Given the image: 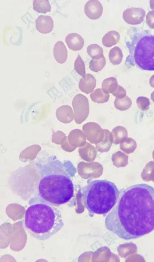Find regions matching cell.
<instances>
[{"label": "cell", "instance_id": "1", "mask_svg": "<svg viewBox=\"0 0 154 262\" xmlns=\"http://www.w3.org/2000/svg\"><path fill=\"white\" fill-rule=\"evenodd\" d=\"M106 228L120 238L136 239L154 230V188L143 183L122 190L105 219Z\"/></svg>", "mask_w": 154, "mask_h": 262}, {"label": "cell", "instance_id": "2", "mask_svg": "<svg viewBox=\"0 0 154 262\" xmlns=\"http://www.w3.org/2000/svg\"><path fill=\"white\" fill-rule=\"evenodd\" d=\"M38 168L41 177L38 193L29 202L57 207L69 202L74 195L72 179L76 172L72 162H54Z\"/></svg>", "mask_w": 154, "mask_h": 262}, {"label": "cell", "instance_id": "3", "mask_svg": "<svg viewBox=\"0 0 154 262\" xmlns=\"http://www.w3.org/2000/svg\"><path fill=\"white\" fill-rule=\"evenodd\" d=\"M26 210L24 226L29 234L39 241H45L60 231L64 223L56 207L39 202L29 204Z\"/></svg>", "mask_w": 154, "mask_h": 262}, {"label": "cell", "instance_id": "4", "mask_svg": "<svg viewBox=\"0 0 154 262\" xmlns=\"http://www.w3.org/2000/svg\"><path fill=\"white\" fill-rule=\"evenodd\" d=\"M120 192L113 182L106 180L89 182L81 190V198L89 213L104 214L110 212L116 204Z\"/></svg>", "mask_w": 154, "mask_h": 262}, {"label": "cell", "instance_id": "5", "mask_svg": "<svg viewBox=\"0 0 154 262\" xmlns=\"http://www.w3.org/2000/svg\"><path fill=\"white\" fill-rule=\"evenodd\" d=\"M126 44L130 55L128 59L143 70L154 71V34L134 27Z\"/></svg>", "mask_w": 154, "mask_h": 262}, {"label": "cell", "instance_id": "6", "mask_svg": "<svg viewBox=\"0 0 154 262\" xmlns=\"http://www.w3.org/2000/svg\"><path fill=\"white\" fill-rule=\"evenodd\" d=\"M72 105L74 111L75 122L80 124L88 118L89 112L88 100L82 94L76 95L73 99Z\"/></svg>", "mask_w": 154, "mask_h": 262}, {"label": "cell", "instance_id": "7", "mask_svg": "<svg viewBox=\"0 0 154 262\" xmlns=\"http://www.w3.org/2000/svg\"><path fill=\"white\" fill-rule=\"evenodd\" d=\"M82 129L87 140L91 143L98 144L104 138V129L95 122H90L84 124Z\"/></svg>", "mask_w": 154, "mask_h": 262}, {"label": "cell", "instance_id": "8", "mask_svg": "<svg viewBox=\"0 0 154 262\" xmlns=\"http://www.w3.org/2000/svg\"><path fill=\"white\" fill-rule=\"evenodd\" d=\"M145 14V11L142 8L131 7L124 11L123 13V17L127 23L137 25L143 21Z\"/></svg>", "mask_w": 154, "mask_h": 262}, {"label": "cell", "instance_id": "9", "mask_svg": "<svg viewBox=\"0 0 154 262\" xmlns=\"http://www.w3.org/2000/svg\"><path fill=\"white\" fill-rule=\"evenodd\" d=\"M103 7L101 4L97 0H90L87 2L84 7V12L87 17L92 20L99 18L101 16Z\"/></svg>", "mask_w": 154, "mask_h": 262}, {"label": "cell", "instance_id": "10", "mask_svg": "<svg viewBox=\"0 0 154 262\" xmlns=\"http://www.w3.org/2000/svg\"><path fill=\"white\" fill-rule=\"evenodd\" d=\"M35 27L39 32L48 33L52 31L54 27V21L50 16L42 15L36 20Z\"/></svg>", "mask_w": 154, "mask_h": 262}, {"label": "cell", "instance_id": "11", "mask_svg": "<svg viewBox=\"0 0 154 262\" xmlns=\"http://www.w3.org/2000/svg\"><path fill=\"white\" fill-rule=\"evenodd\" d=\"M56 115L59 121L65 124L70 123L74 118L72 107L67 105L59 107L56 110Z\"/></svg>", "mask_w": 154, "mask_h": 262}, {"label": "cell", "instance_id": "12", "mask_svg": "<svg viewBox=\"0 0 154 262\" xmlns=\"http://www.w3.org/2000/svg\"><path fill=\"white\" fill-rule=\"evenodd\" d=\"M96 84V80L94 76L91 74H87L85 77L81 78L79 87L82 92L88 94L94 91Z\"/></svg>", "mask_w": 154, "mask_h": 262}, {"label": "cell", "instance_id": "13", "mask_svg": "<svg viewBox=\"0 0 154 262\" xmlns=\"http://www.w3.org/2000/svg\"><path fill=\"white\" fill-rule=\"evenodd\" d=\"M65 41L68 48L74 51L82 49L84 44L82 36L76 33L69 34L66 37Z\"/></svg>", "mask_w": 154, "mask_h": 262}, {"label": "cell", "instance_id": "14", "mask_svg": "<svg viewBox=\"0 0 154 262\" xmlns=\"http://www.w3.org/2000/svg\"><path fill=\"white\" fill-rule=\"evenodd\" d=\"M84 132L79 129L72 130L67 136V140L69 144L80 146L86 143V139Z\"/></svg>", "mask_w": 154, "mask_h": 262}, {"label": "cell", "instance_id": "15", "mask_svg": "<svg viewBox=\"0 0 154 262\" xmlns=\"http://www.w3.org/2000/svg\"><path fill=\"white\" fill-rule=\"evenodd\" d=\"M67 50L64 43L61 41H57L53 48V55L56 61L59 63L65 62L67 58Z\"/></svg>", "mask_w": 154, "mask_h": 262}, {"label": "cell", "instance_id": "16", "mask_svg": "<svg viewBox=\"0 0 154 262\" xmlns=\"http://www.w3.org/2000/svg\"><path fill=\"white\" fill-rule=\"evenodd\" d=\"M111 133L113 143L116 144L122 143L128 138L127 129L121 126H118L114 128L112 130Z\"/></svg>", "mask_w": 154, "mask_h": 262}, {"label": "cell", "instance_id": "17", "mask_svg": "<svg viewBox=\"0 0 154 262\" xmlns=\"http://www.w3.org/2000/svg\"><path fill=\"white\" fill-rule=\"evenodd\" d=\"M120 39V36L118 32L115 30L110 31L103 36L102 43L104 46L109 47L116 44Z\"/></svg>", "mask_w": 154, "mask_h": 262}, {"label": "cell", "instance_id": "18", "mask_svg": "<svg viewBox=\"0 0 154 262\" xmlns=\"http://www.w3.org/2000/svg\"><path fill=\"white\" fill-rule=\"evenodd\" d=\"M118 85L117 79L110 77L104 79L102 82V89L106 94L112 93L116 90Z\"/></svg>", "mask_w": 154, "mask_h": 262}, {"label": "cell", "instance_id": "19", "mask_svg": "<svg viewBox=\"0 0 154 262\" xmlns=\"http://www.w3.org/2000/svg\"><path fill=\"white\" fill-rule=\"evenodd\" d=\"M92 101L98 103H103L107 102L109 100L110 95L106 94L102 89L97 88L90 95Z\"/></svg>", "mask_w": 154, "mask_h": 262}, {"label": "cell", "instance_id": "20", "mask_svg": "<svg viewBox=\"0 0 154 262\" xmlns=\"http://www.w3.org/2000/svg\"><path fill=\"white\" fill-rule=\"evenodd\" d=\"M104 135L103 140L99 143L96 144L99 150H104L108 149L113 142V139L111 132L107 129H104Z\"/></svg>", "mask_w": 154, "mask_h": 262}, {"label": "cell", "instance_id": "21", "mask_svg": "<svg viewBox=\"0 0 154 262\" xmlns=\"http://www.w3.org/2000/svg\"><path fill=\"white\" fill-rule=\"evenodd\" d=\"M109 59L113 65L120 64L122 60L123 55L121 49L117 46L112 48L109 54Z\"/></svg>", "mask_w": 154, "mask_h": 262}, {"label": "cell", "instance_id": "22", "mask_svg": "<svg viewBox=\"0 0 154 262\" xmlns=\"http://www.w3.org/2000/svg\"><path fill=\"white\" fill-rule=\"evenodd\" d=\"M33 8L39 13L45 14L51 11V7L48 0H35L33 2Z\"/></svg>", "mask_w": 154, "mask_h": 262}, {"label": "cell", "instance_id": "23", "mask_svg": "<svg viewBox=\"0 0 154 262\" xmlns=\"http://www.w3.org/2000/svg\"><path fill=\"white\" fill-rule=\"evenodd\" d=\"M132 104L131 100L127 96L122 99L116 98L114 102V105L115 108L122 111L128 109L131 106Z\"/></svg>", "mask_w": 154, "mask_h": 262}, {"label": "cell", "instance_id": "24", "mask_svg": "<svg viewBox=\"0 0 154 262\" xmlns=\"http://www.w3.org/2000/svg\"><path fill=\"white\" fill-rule=\"evenodd\" d=\"M137 147L136 141L131 137H128L120 144V149L128 154L133 153Z\"/></svg>", "mask_w": 154, "mask_h": 262}, {"label": "cell", "instance_id": "25", "mask_svg": "<svg viewBox=\"0 0 154 262\" xmlns=\"http://www.w3.org/2000/svg\"><path fill=\"white\" fill-rule=\"evenodd\" d=\"M106 64V59L103 56L99 58H92L89 62V67L92 71L97 72L101 71Z\"/></svg>", "mask_w": 154, "mask_h": 262}, {"label": "cell", "instance_id": "26", "mask_svg": "<svg viewBox=\"0 0 154 262\" xmlns=\"http://www.w3.org/2000/svg\"><path fill=\"white\" fill-rule=\"evenodd\" d=\"M87 52L92 58H99L104 56L102 48L96 44L89 45L87 48Z\"/></svg>", "mask_w": 154, "mask_h": 262}, {"label": "cell", "instance_id": "27", "mask_svg": "<svg viewBox=\"0 0 154 262\" xmlns=\"http://www.w3.org/2000/svg\"><path fill=\"white\" fill-rule=\"evenodd\" d=\"M74 68L76 71L82 77L85 76V64L79 54H78L74 64Z\"/></svg>", "mask_w": 154, "mask_h": 262}, {"label": "cell", "instance_id": "28", "mask_svg": "<svg viewBox=\"0 0 154 262\" xmlns=\"http://www.w3.org/2000/svg\"><path fill=\"white\" fill-rule=\"evenodd\" d=\"M154 169L153 161H150L146 164L141 174V176L143 180L147 182L150 181V175Z\"/></svg>", "mask_w": 154, "mask_h": 262}, {"label": "cell", "instance_id": "29", "mask_svg": "<svg viewBox=\"0 0 154 262\" xmlns=\"http://www.w3.org/2000/svg\"><path fill=\"white\" fill-rule=\"evenodd\" d=\"M136 103L138 107L143 111L148 109L150 104L149 99L143 96H139L137 99Z\"/></svg>", "mask_w": 154, "mask_h": 262}, {"label": "cell", "instance_id": "30", "mask_svg": "<svg viewBox=\"0 0 154 262\" xmlns=\"http://www.w3.org/2000/svg\"><path fill=\"white\" fill-rule=\"evenodd\" d=\"M67 136L62 131H57L52 135V141L57 144H62L66 140Z\"/></svg>", "mask_w": 154, "mask_h": 262}, {"label": "cell", "instance_id": "31", "mask_svg": "<svg viewBox=\"0 0 154 262\" xmlns=\"http://www.w3.org/2000/svg\"><path fill=\"white\" fill-rule=\"evenodd\" d=\"M112 94L116 98L122 99L126 96V92L122 87L118 85L116 90Z\"/></svg>", "mask_w": 154, "mask_h": 262}, {"label": "cell", "instance_id": "32", "mask_svg": "<svg viewBox=\"0 0 154 262\" xmlns=\"http://www.w3.org/2000/svg\"><path fill=\"white\" fill-rule=\"evenodd\" d=\"M146 22L149 27L154 29V10L148 12L146 17Z\"/></svg>", "mask_w": 154, "mask_h": 262}, {"label": "cell", "instance_id": "33", "mask_svg": "<svg viewBox=\"0 0 154 262\" xmlns=\"http://www.w3.org/2000/svg\"><path fill=\"white\" fill-rule=\"evenodd\" d=\"M149 84L151 87L154 88V74L151 77L149 80Z\"/></svg>", "mask_w": 154, "mask_h": 262}, {"label": "cell", "instance_id": "34", "mask_svg": "<svg viewBox=\"0 0 154 262\" xmlns=\"http://www.w3.org/2000/svg\"><path fill=\"white\" fill-rule=\"evenodd\" d=\"M150 180L154 182V169L152 170L150 175Z\"/></svg>", "mask_w": 154, "mask_h": 262}, {"label": "cell", "instance_id": "35", "mask_svg": "<svg viewBox=\"0 0 154 262\" xmlns=\"http://www.w3.org/2000/svg\"><path fill=\"white\" fill-rule=\"evenodd\" d=\"M149 3L151 9L152 10H154V0H150Z\"/></svg>", "mask_w": 154, "mask_h": 262}, {"label": "cell", "instance_id": "36", "mask_svg": "<svg viewBox=\"0 0 154 262\" xmlns=\"http://www.w3.org/2000/svg\"><path fill=\"white\" fill-rule=\"evenodd\" d=\"M151 98L152 100L154 102V91L151 94Z\"/></svg>", "mask_w": 154, "mask_h": 262}, {"label": "cell", "instance_id": "37", "mask_svg": "<svg viewBox=\"0 0 154 262\" xmlns=\"http://www.w3.org/2000/svg\"><path fill=\"white\" fill-rule=\"evenodd\" d=\"M152 157L153 159V160H154L153 161L154 162V150H153V151L152 152Z\"/></svg>", "mask_w": 154, "mask_h": 262}]
</instances>
